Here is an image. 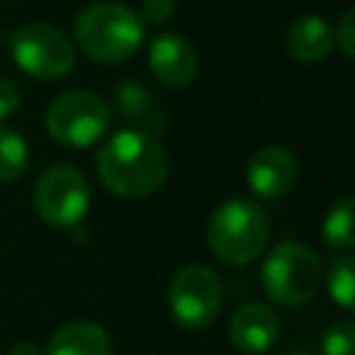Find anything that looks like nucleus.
<instances>
[{
    "label": "nucleus",
    "mask_w": 355,
    "mask_h": 355,
    "mask_svg": "<svg viewBox=\"0 0 355 355\" xmlns=\"http://www.w3.org/2000/svg\"><path fill=\"white\" fill-rule=\"evenodd\" d=\"M147 105V94H144V86L139 83H125L119 89V108L125 116H133V114H141V108Z\"/></svg>",
    "instance_id": "18"
},
{
    "label": "nucleus",
    "mask_w": 355,
    "mask_h": 355,
    "mask_svg": "<svg viewBox=\"0 0 355 355\" xmlns=\"http://www.w3.org/2000/svg\"><path fill=\"white\" fill-rule=\"evenodd\" d=\"M97 175L108 191L139 200L164 186L169 175V158L150 133L125 128L114 133L100 150Z\"/></svg>",
    "instance_id": "1"
},
{
    "label": "nucleus",
    "mask_w": 355,
    "mask_h": 355,
    "mask_svg": "<svg viewBox=\"0 0 355 355\" xmlns=\"http://www.w3.org/2000/svg\"><path fill=\"white\" fill-rule=\"evenodd\" d=\"M75 42L100 64L130 58L144 42V22L122 3H92L75 19Z\"/></svg>",
    "instance_id": "2"
},
{
    "label": "nucleus",
    "mask_w": 355,
    "mask_h": 355,
    "mask_svg": "<svg viewBox=\"0 0 355 355\" xmlns=\"http://www.w3.org/2000/svg\"><path fill=\"white\" fill-rule=\"evenodd\" d=\"M352 19H355V11L347 8V11L341 14V19H338V28L333 31V42L341 44L344 55H352V53H355V47H352V44H355V36H352V25H355V22H352Z\"/></svg>",
    "instance_id": "20"
},
{
    "label": "nucleus",
    "mask_w": 355,
    "mask_h": 355,
    "mask_svg": "<svg viewBox=\"0 0 355 355\" xmlns=\"http://www.w3.org/2000/svg\"><path fill=\"white\" fill-rule=\"evenodd\" d=\"M22 103V94L11 78H0V119L11 116Z\"/></svg>",
    "instance_id": "21"
},
{
    "label": "nucleus",
    "mask_w": 355,
    "mask_h": 355,
    "mask_svg": "<svg viewBox=\"0 0 355 355\" xmlns=\"http://www.w3.org/2000/svg\"><path fill=\"white\" fill-rule=\"evenodd\" d=\"M150 72L166 89H186L197 75V53L178 33H161L150 42L147 50Z\"/></svg>",
    "instance_id": "11"
},
{
    "label": "nucleus",
    "mask_w": 355,
    "mask_h": 355,
    "mask_svg": "<svg viewBox=\"0 0 355 355\" xmlns=\"http://www.w3.org/2000/svg\"><path fill=\"white\" fill-rule=\"evenodd\" d=\"M208 250L227 266L252 263L269 239V222L258 202L244 197H230L214 208L205 227Z\"/></svg>",
    "instance_id": "3"
},
{
    "label": "nucleus",
    "mask_w": 355,
    "mask_h": 355,
    "mask_svg": "<svg viewBox=\"0 0 355 355\" xmlns=\"http://www.w3.org/2000/svg\"><path fill=\"white\" fill-rule=\"evenodd\" d=\"M355 327L352 322H336L333 327H327L324 338H322V352L324 355H355Z\"/></svg>",
    "instance_id": "17"
},
{
    "label": "nucleus",
    "mask_w": 355,
    "mask_h": 355,
    "mask_svg": "<svg viewBox=\"0 0 355 355\" xmlns=\"http://www.w3.org/2000/svg\"><path fill=\"white\" fill-rule=\"evenodd\" d=\"M333 47H336L333 28L319 14H302L286 31V50L297 61H305V64L322 61V58H327L333 53Z\"/></svg>",
    "instance_id": "12"
},
{
    "label": "nucleus",
    "mask_w": 355,
    "mask_h": 355,
    "mask_svg": "<svg viewBox=\"0 0 355 355\" xmlns=\"http://www.w3.org/2000/svg\"><path fill=\"white\" fill-rule=\"evenodd\" d=\"M42 355H114V347L97 322L78 319L58 327Z\"/></svg>",
    "instance_id": "13"
},
{
    "label": "nucleus",
    "mask_w": 355,
    "mask_h": 355,
    "mask_svg": "<svg viewBox=\"0 0 355 355\" xmlns=\"http://www.w3.org/2000/svg\"><path fill=\"white\" fill-rule=\"evenodd\" d=\"M352 266H355L352 255H338L327 269V291L344 311H352V305H355V300H352L355 297V269Z\"/></svg>",
    "instance_id": "16"
},
{
    "label": "nucleus",
    "mask_w": 355,
    "mask_h": 355,
    "mask_svg": "<svg viewBox=\"0 0 355 355\" xmlns=\"http://www.w3.org/2000/svg\"><path fill=\"white\" fill-rule=\"evenodd\" d=\"M247 183L263 200L286 197L297 183V161L291 150L266 144L247 161Z\"/></svg>",
    "instance_id": "10"
},
{
    "label": "nucleus",
    "mask_w": 355,
    "mask_h": 355,
    "mask_svg": "<svg viewBox=\"0 0 355 355\" xmlns=\"http://www.w3.org/2000/svg\"><path fill=\"white\" fill-rule=\"evenodd\" d=\"M352 197H341L330 205L324 222H322V239L330 250L349 252L355 247V227H352Z\"/></svg>",
    "instance_id": "14"
},
{
    "label": "nucleus",
    "mask_w": 355,
    "mask_h": 355,
    "mask_svg": "<svg viewBox=\"0 0 355 355\" xmlns=\"http://www.w3.org/2000/svg\"><path fill=\"white\" fill-rule=\"evenodd\" d=\"M322 263L319 255L302 241H280L269 250L261 266V286L277 305L300 308L319 291Z\"/></svg>",
    "instance_id": "4"
},
{
    "label": "nucleus",
    "mask_w": 355,
    "mask_h": 355,
    "mask_svg": "<svg viewBox=\"0 0 355 355\" xmlns=\"http://www.w3.org/2000/svg\"><path fill=\"white\" fill-rule=\"evenodd\" d=\"M47 133L67 147H89L111 125V108L108 103L86 89H72L58 94L44 114Z\"/></svg>",
    "instance_id": "5"
},
{
    "label": "nucleus",
    "mask_w": 355,
    "mask_h": 355,
    "mask_svg": "<svg viewBox=\"0 0 355 355\" xmlns=\"http://www.w3.org/2000/svg\"><path fill=\"white\" fill-rule=\"evenodd\" d=\"M11 55L25 75L39 80H58L75 67L72 42L44 22L22 25L11 39Z\"/></svg>",
    "instance_id": "7"
},
{
    "label": "nucleus",
    "mask_w": 355,
    "mask_h": 355,
    "mask_svg": "<svg viewBox=\"0 0 355 355\" xmlns=\"http://www.w3.org/2000/svg\"><path fill=\"white\" fill-rule=\"evenodd\" d=\"M222 308V280L205 263H186L169 283V313L180 327L202 330Z\"/></svg>",
    "instance_id": "8"
},
{
    "label": "nucleus",
    "mask_w": 355,
    "mask_h": 355,
    "mask_svg": "<svg viewBox=\"0 0 355 355\" xmlns=\"http://www.w3.org/2000/svg\"><path fill=\"white\" fill-rule=\"evenodd\" d=\"M172 14H175V0H144L139 19L150 25H164Z\"/></svg>",
    "instance_id": "19"
},
{
    "label": "nucleus",
    "mask_w": 355,
    "mask_h": 355,
    "mask_svg": "<svg viewBox=\"0 0 355 355\" xmlns=\"http://www.w3.org/2000/svg\"><path fill=\"white\" fill-rule=\"evenodd\" d=\"M25 166H28V144H25V139L17 130L0 125V183L17 180L25 172Z\"/></svg>",
    "instance_id": "15"
},
{
    "label": "nucleus",
    "mask_w": 355,
    "mask_h": 355,
    "mask_svg": "<svg viewBox=\"0 0 355 355\" xmlns=\"http://www.w3.org/2000/svg\"><path fill=\"white\" fill-rule=\"evenodd\" d=\"M8 355H42V347L36 344V341H14L11 347H8Z\"/></svg>",
    "instance_id": "22"
},
{
    "label": "nucleus",
    "mask_w": 355,
    "mask_h": 355,
    "mask_svg": "<svg viewBox=\"0 0 355 355\" xmlns=\"http://www.w3.org/2000/svg\"><path fill=\"white\" fill-rule=\"evenodd\" d=\"M230 344L244 355H261L280 338V319L263 302H244L230 313L227 322Z\"/></svg>",
    "instance_id": "9"
},
{
    "label": "nucleus",
    "mask_w": 355,
    "mask_h": 355,
    "mask_svg": "<svg viewBox=\"0 0 355 355\" xmlns=\"http://www.w3.org/2000/svg\"><path fill=\"white\" fill-rule=\"evenodd\" d=\"M33 205L50 227H72L86 216L92 205V189L80 169L55 164L36 180Z\"/></svg>",
    "instance_id": "6"
}]
</instances>
